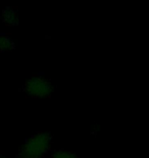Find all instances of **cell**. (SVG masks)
<instances>
[{"label":"cell","mask_w":149,"mask_h":158,"mask_svg":"<svg viewBox=\"0 0 149 158\" xmlns=\"http://www.w3.org/2000/svg\"><path fill=\"white\" fill-rule=\"evenodd\" d=\"M14 40L5 34H0V52H10L14 48Z\"/></svg>","instance_id":"cell-3"},{"label":"cell","mask_w":149,"mask_h":158,"mask_svg":"<svg viewBox=\"0 0 149 158\" xmlns=\"http://www.w3.org/2000/svg\"><path fill=\"white\" fill-rule=\"evenodd\" d=\"M53 138L48 132H37L26 140L17 158H48L52 153Z\"/></svg>","instance_id":"cell-1"},{"label":"cell","mask_w":149,"mask_h":158,"mask_svg":"<svg viewBox=\"0 0 149 158\" xmlns=\"http://www.w3.org/2000/svg\"><path fill=\"white\" fill-rule=\"evenodd\" d=\"M48 158H81V157L78 156L76 153L72 152V151L60 149V150L52 151V153L50 154V156Z\"/></svg>","instance_id":"cell-4"},{"label":"cell","mask_w":149,"mask_h":158,"mask_svg":"<svg viewBox=\"0 0 149 158\" xmlns=\"http://www.w3.org/2000/svg\"><path fill=\"white\" fill-rule=\"evenodd\" d=\"M24 91L27 96L35 99L48 98L53 93V85L51 81L42 75H36L26 81Z\"/></svg>","instance_id":"cell-2"},{"label":"cell","mask_w":149,"mask_h":158,"mask_svg":"<svg viewBox=\"0 0 149 158\" xmlns=\"http://www.w3.org/2000/svg\"><path fill=\"white\" fill-rule=\"evenodd\" d=\"M0 158H9L7 156H4V155H0Z\"/></svg>","instance_id":"cell-5"}]
</instances>
